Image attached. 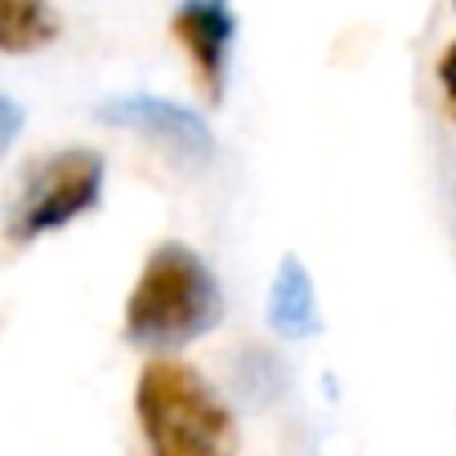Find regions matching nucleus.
<instances>
[{
	"mask_svg": "<svg viewBox=\"0 0 456 456\" xmlns=\"http://www.w3.org/2000/svg\"><path fill=\"white\" fill-rule=\"evenodd\" d=\"M438 90H443V103H447V112H452V121H456V41L443 50V59H438Z\"/></svg>",
	"mask_w": 456,
	"mask_h": 456,
	"instance_id": "9",
	"label": "nucleus"
},
{
	"mask_svg": "<svg viewBox=\"0 0 456 456\" xmlns=\"http://www.w3.org/2000/svg\"><path fill=\"white\" fill-rule=\"evenodd\" d=\"M452 10H456V0H452Z\"/></svg>",
	"mask_w": 456,
	"mask_h": 456,
	"instance_id": "10",
	"label": "nucleus"
},
{
	"mask_svg": "<svg viewBox=\"0 0 456 456\" xmlns=\"http://www.w3.org/2000/svg\"><path fill=\"white\" fill-rule=\"evenodd\" d=\"M219 318L224 291L188 242H161L126 296V340L148 354L183 349L215 331Z\"/></svg>",
	"mask_w": 456,
	"mask_h": 456,
	"instance_id": "1",
	"label": "nucleus"
},
{
	"mask_svg": "<svg viewBox=\"0 0 456 456\" xmlns=\"http://www.w3.org/2000/svg\"><path fill=\"white\" fill-rule=\"evenodd\" d=\"M99 121L157 143L161 152H170L183 166H206L215 157V134H210L206 117L192 112V108H183V103H175V99L121 94V99H108L99 108Z\"/></svg>",
	"mask_w": 456,
	"mask_h": 456,
	"instance_id": "4",
	"label": "nucleus"
},
{
	"mask_svg": "<svg viewBox=\"0 0 456 456\" xmlns=\"http://www.w3.org/2000/svg\"><path fill=\"white\" fill-rule=\"evenodd\" d=\"M59 28L50 0H0V54H37L59 41Z\"/></svg>",
	"mask_w": 456,
	"mask_h": 456,
	"instance_id": "7",
	"label": "nucleus"
},
{
	"mask_svg": "<svg viewBox=\"0 0 456 456\" xmlns=\"http://www.w3.org/2000/svg\"><path fill=\"white\" fill-rule=\"evenodd\" d=\"M175 41L183 45L201 90L210 99L224 94L228 81V59H233V41H238V14L228 0H183L170 19Z\"/></svg>",
	"mask_w": 456,
	"mask_h": 456,
	"instance_id": "5",
	"label": "nucleus"
},
{
	"mask_svg": "<svg viewBox=\"0 0 456 456\" xmlns=\"http://www.w3.org/2000/svg\"><path fill=\"white\" fill-rule=\"evenodd\" d=\"M265 314H269V327H273L282 340H309V336H318L314 278H309V269H305L296 256H287V260L278 265V273H273V282H269V305H265Z\"/></svg>",
	"mask_w": 456,
	"mask_h": 456,
	"instance_id": "6",
	"label": "nucleus"
},
{
	"mask_svg": "<svg viewBox=\"0 0 456 456\" xmlns=\"http://www.w3.org/2000/svg\"><path fill=\"white\" fill-rule=\"evenodd\" d=\"M148 456H238V420L215 385L175 358H152L134 380Z\"/></svg>",
	"mask_w": 456,
	"mask_h": 456,
	"instance_id": "2",
	"label": "nucleus"
},
{
	"mask_svg": "<svg viewBox=\"0 0 456 456\" xmlns=\"http://www.w3.org/2000/svg\"><path fill=\"white\" fill-rule=\"evenodd\" d=\"M103 179L108 166L94 148H59L32 161L10 206V238L37 242L45 233L77 224L103 201Z\"/></svg>",
	"mask_w": 456,
	"mask_h": 456,
	"instance_id": "3",
	"label": "nucleus"
},
{
	"mask_svg": "<svg viewBox=\"0 0 456 456\" xmlns=\"http://www.w3.org/2000/svg\"><path fill=\"white\" fill-rule=\"evenodd\" d=\"M19 134H23V108L10 94H0V161H5V152L14 148Z\"/></svg>",
	"mask_w": 456,
	"mask_h": 456,
	"instance_id": "8",
	"label": "nucleus"
}]
</instances>
